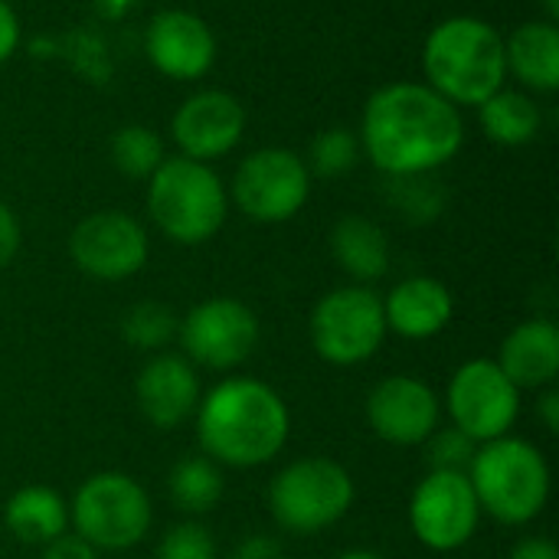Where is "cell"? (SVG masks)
<instances>
[{"instance_id":"cell-1","label":"cell","mask_w":559,"mask_h":559,"mask_svg":"<svg viewBox=\"0 0 559 559\" xmlns=\"http://www.w3.org/2000/svg\"><path fill=\"white\" fill-rule=\"evenodd\" d=\"M465 141L462 115L423 82H393L370 95L360 121V151L386 177L432 174Z\"/></svg>"},{"instance_id":"cell-2","label":"cell","mask_w":559,"mask_h":559,"mask_svg":"<svg viewBox=\"0 0 559 559\" xmlns=\"http://www.w3.org/2000/svg\"><path fill=\"white\" fill-rule=\"evenodd\" d=\"M200 452L219 468H262L282 455L292 436L285 396L259 377H223L193 413Z\"/></svg>"},{"instance_id":"cell-3","label":"cell","mask_w":559,"mask_h":559,"mask_svg":"<svg viewBox=\"0 0 559 559\" xmlns=\"http://www.w3.org/2000/svg\"><path fill=\"white\" fill-rule=\"evenodd\" d=\"M423 69L429 88L439 92L445 102H452L455 108H478L498 88H504V36L481 16H449L429 33Z\"/></svg>"},{"instance_id":"cell-4","label":"cell","mask_w":559,"mask_h":559,"mask_svg":"<svg viewBox=\"0 0 559 559\" xmlns=\"http://www.w3.org/2000/svg\"><path fill=\"white\" fill-rule=\"evenodd\" d=\"M465 475L478 498L481 518H491L504 527H524L550 504V462L521 436H501L478 445Z\"/></svg>"},{"instance_id":"cell-5","label":"cell","mask_w":559,"mask_h":559,"mask_svg":"<svg viewBox=\"0 0 559 559\" xmlns=\"http://www.w3.org/2000/svg\"><path fill=\"white\" fill-rule=\"evenodd\" d=\"M147 213L170 242L200 246L223 229L229 193L210 164L164 157L147 180Z\"/></svg>"},{"instance_id":"cell-6","label":"cell","mask_w":559,"mask_h":559,"mask_svg":"<svg viewBox=\"0 0 559 559\" xmlns=\"http://www.w3.org/2000/svg\"><path fill=\"white\" fill-rule=\"evenodd\" d=\"M265 501L278 531L292 537H318L350 514L357 485L341 462L305 455L288 462L272 478Z\"/></svg>"},{"instance_id":"cell-7","label":"cell","mask_w":559,"mask_h":559,"mask_svg":"<svg viewBox=\"0 0 559 559\" xmlns=\"http://www.w3.org/2000/svg\"><path fill=\"white\" fill-rule=\"evenodd\" d=\"M151 527V495L128 472H95L69 501V531L98 554H128L147 540Z\"/></svg>"},{"instance_id":"cell-8","label":"cell","mask_w":559,"mask_h":559,"mask_svg":"<svg viewBox=\"0 0 559 559\" xmlns=\"http://www.w3.org/2000/svg\"><path fill=\"white\" fill-rule=\"evenodd\" d=\"M314 354L331 367H360L373 360L386 341L383 298L370 285H344L328 292L308 321Z\"/></svg>"},{"instance_id":"cell-9","label":"cell","mask_w":559,"mask_h":559,"mask_svg":"<svg viewBox=\"0 0 559 559\" xmlns=\"http://www.w3.org/2000/svg\"><path fill=\"white\" fill-rule=\"evenodd\" d=\"M262 328L255 311L229 295L206 298L193 305L177 328L180 354L197 370L233 373L239 370L259 347Z\"/></svg>"},{"instance_id":"cell-10","label":"cell","mask_w":559,"mask_h":559,"mask_svg":"<svg viewBox=\"0 0 559 559\" xmlns=\"http://www.w3.org/2000/svg\"><path fill=\"white\" fill-rule=\"evenodd\" d=\"M521 396L524 393L504 377L495 360L475 357L449 377L442 413L455 429L485 445L491 439L511 436L521 419Z\"/></svg>"},{"instance_id":"cell-11","label":"cell","mask_w":559,"mask_h":559,"mask_svg":"<svg viewBox=\"0 0 559 559\" xmlns=\"http://www.w3.org/2000/svg\"><path fill=\"white\" fill-rule=\"evenodd\" d=\"M481 508L465 472H429L409 498V531L432 554H455L475 540Z\"/></svg>"},{"instance_id":"cell-12","label":"cell","mask_w":559,"mask_h":559,"mask_svg":"<svg viewBox=\"0 0 559 559\" xmlns=\"http://www.w3.org/2000/svg\"><path fill=\"white\" fill-rule=\"evenodd\" d=\"M311 193L308 164L288 147L249 154L233 177V203L255 223H285L298 216Z\"/></svg>"},{"instance_id":"cell-13","label":"cell","mask_w":559,"mask_h":559,"mask_svg":"<svg viewBox=\"0 0 559 559\" xmlns=\"http://www.w3.org/2000/svg\"><path fill=\"white\" fill-rule=\"evenodd\" d=\"M151 242L144 226L121 213L102 210L75 223L69 236V255L75 269L95 282H124L138 275L147 262Z\"/></svg>"},{"instance_id":"cell-14","label":"cell","mask_w":559,"mask_h":559,"mask_svg":"<svg viewBox=\"0 0 559 559\" xmlns=\"http://www.w3.org/2000/svg\"><path fill=\"white\" fill-rule=\"evenodd\" d=\"M364 416L380 442L396 449H416L439 429L442 396L413 373H393L370 390Z\"/></svg>"},{"instance_id":"cell-15","label":"cell","mask_w":559,"mask_h":559,"mask_svg":"<svg viewBox=\"0 0 559 559\" xmlns=\"http://www.w3.org/2000/svg\"><path fill=\"white\" fill-rule=\"evenodd\" d=\"M203 386L200 370L174 350L151 354L134 377V403L151 429L174 432L193 419Z\"/></svg>"},{"instance_id":"cell-16","label":"cell","mask_w":559,"mask_h":559,"mask_svg":"<svg viewBox=\"0 0 559 559\" xmlns=\"http://www.w3.org/2000/svg\"><path fill=\"white\" fill-rule=\"evenodd\" d=\"M174 141L180 157L210 164L229 154L246 134V108L236 95L206 88L190 95L174 115Z\"/></svg>"},{"instance_id":"cell-17","label":"cell","mask_w":559,"mask_h":559,"mask_svg":"<svg viewBox=\"0 0 559 559\" xmlns=\"http://www.w3.org/2000/svg\"><path fill=\"white\" fill-rule=\"evenodd\" d=\"M144 49L154 69L177 82L206 75L216 59L213 29L190 10H160L147 23Z\"/></svg>"},{"instance_id":"cell-18","label":"cell","mask_w":559,"mask_h":559,"mask_svg":"<svg viewBox=\"0 0 559 559\" xmlns=\"http://www.w3.org/2000/svg\"><path fill=\"white\" fill-rule=\"evenodd\" d=\"M386 331L403 341H432L455 318V298L445 282L429 275L403 278L383 298Z\"/></svg>"},{"instance_id":"cell-19","label":"cell","mask_w":559,"mask_h":559,"mask_svg":"<svg viewBox=\"0 0 559 559\" xmlns=\"http://www.w3.org/2000/svg\"><path fill=\"white\" fill-rule=\"evenodd\" d=\"M495 364L521 393H540L557 386L559 377V328L550 318L521 321L498 347Z\"/></svg>"},{"instance_id":"cell-20","label":"cell","mask_w":559,"mask_h":559,"mask_svg":"<svg viewBox=\"0 0 559 559\" xmlns=\"http://www.w3.org/2000/svg\"><path fill=\"white\" fill-rule=\"evenodd\" d=\"M3 527L23 547H46L69 531V501L49 485H26L7 498Z\"/></svg>"},{"instance_id":"cell-21","label":"cell","mask_w":559,"mask_h":559,"mask_svg":"<svg viewBox=\"0 0 559 559\" xmlns=\"http://www.w3.org/2000/svg\"><path fill=\"white\" fill-rule=\"evenodd\" d=\"M331 252L354 285H373L390 272V239L367 216H341L331 229Z\"/></svg>"},{"instance_id":"cell-22","label":"cell","mask_w":559,"mask_h":559,"mask_svg":"<svg viewBox=\"0 0 559 559\" xmlns=\"http://www.w3.org/2000/svg\"><path fill=\"white\" fill-rule=\"evenodd\" d=\"M508 69L537 92L559 88V29L550 20L521 23L504 43Z\"/></svg>"},{"instance_id":"cell-23","label":"cell","mask_w":559,"mask_h":559,"mask_svg":"<svg viewBox=\"0 0 559 559\" xmlns=\"http://www.w3.org/2000/svg\"><path fill=\"white\" fill-rule=\"evenodd\" d=\"M223 495H226V475L203 452L200 455H183L167 472V498L187 518L200 521L203 514H210L223 501Z\"/></svg>"},{"instance_id":"cell-24","label":"cell","mask_w":559,"mask_h":559,"mask_svg":"<svg viewBox=\"0 0 559 559\" xmlns=\"http://www.w3.org/2000/svg\"><path fill=\"white\" fill-rule=\"evenodd\" d=\"M478 118L485 134L495 144L521 147L537 138L540 131V108L531 95L514 88H498L488 102L478 105Z\"/></svg>"},{"instance_id":"cell-25","label":"cell","mask_w":559,"mask_h":559,"mask_svg":"<svg viewBox=\"0 0 559 559\" xmlns=\"http://www.w3.org/2000/svg\"><path fill=\"white\" fill-rule=\"evenodd\" d=\"M177 328H180V318L164 301H138L121 314V324H118L121 341L147 357L167 350L177 341Z\"/></svg>"},{"instance_id":"cell-26","label":"cell","mask_w":559,"mask_h":559,"mask_svg":"<svg viewBox=\"0 0 559 559\" xmlns=\"http://www.w3.org/2000/svg\"><path fill=\"white\" fill-rule=\"evenodd\" d=\"M164 141L157 131L144 124H124L111 138V164L131 180H151V174L164 164Z\"/></svg>"},{"instance_id":"cell-27","label":"cell","mask_w":559,"mask_h":559,"mask_svg":"<svg viewBox=\"0 0 559 559\" xmlns=\"http://www.w3.org/2000/svg\"><path fill=\"white\" fill-rule=\"evenodd\" d=\"M390 203L409 223H432L445 206V190L429 180V174L416 177H390Z\"/></svg>"},{"instance_id":"cell-28","label":"cell","mask_w":559,"mask_h":559,"mask_svg":"<svg viewBox=\"0 0 559 559\" xmlns=\"http://www.w3.org/2000/svg\"><path fill=\"white\" fill-rule=\"evenodd\" d=\"M154 559H219V547L203 521L187 518L157 540Z\"/></svg>"},{"instance_id":"cell-29","label":"cell","mask_w":559,"mask_h":559,"mask_svg":"<svg viewBox=\"0 0 559 559\" xmlns=\"http://www.w3.org/2000/svg\"><path fill=\"white\" fill-rule=\"evenodd\" d=\"M360 157V141L344 131V128H331V131H321L314 141H311V174L318 177H341L347 174Z\"/></svg>"},{"instance_id":"cell-30","label":"cell","mask_w":559,"mask_h":559,"mask_svg":"<svg viewBox=\"0 0 559 559\" xmlns=\"http://www.w3.org/2000/svg\"><path fill=\"white\" fill-rule=\"evenodd\" d=\"M426 462H429V472H468L475 452H478V442L468 439L462 429L455 426H439L426 442Z\"/></svg>"},{"instance_id":"cell-31","label":"cell","mask_w":559,"mask_h":559,"mask_svg":"<svg viewBox=\"0 0 559 559\" xmlns=\"http://www.w3.org/2000/svg\"><path fill=\"white\" fill-rule=\"evenodd\" d=\"M102 554L92 547V544H85L79 534H72V531H66V534H59L56 540H49L46 547H39V559H98Z\"/></svg>"},{"instance_id":"cell-32","label":"cell","mask_w":559,"mask_h":559,"mask_svg":"<svg viewBox=\"0 0 559 559\" xmlns=\"http://www.w3.org/2000/svg\"><path fill=\"white\" fill-rule=\"evenodd\" d=\"M229 559H285V547L272 534H249L233 547Z\"/></svg>"},{"instance_id":"cell-33","label":"cell","mask_w":559,"mask_h":559,"mask_svg":"<svg viewBox=\"0 0 559 559\" xmlns=\"http://www.w3.org/2000/svg\"><path fill=\"white\" fill-rule=\"evenodd\" d=\"M20 246H23L20 219H16V213L0 200V269H7V265L16 259Z\"/></svg>"},{"instance_id":"cell-34","label":"cell","mask_w":559,"mask_h":559,"mask_svg":"<svg viewBox=\"0 0 559 559\" xmlns=\"http://www.w3.org/2000/svg\"><path fill=\"white\" fill-rule=\"evenodd\" d=\"M20 46V20L7 0H0V62H7Z\"/></svg>"},{"instance_id":"cell-35","label":"cell","mask_w":559,"mask_h":559,"mask_svg":"<svg viewBox=\"0 0 559 559\" xmlns=\"http://www.w3.org/2000/svg\"><path fill=\"white\" fill-rule=\"evenodd\" d=\"M511 559H559V547L550 537H521L511 547Z\"/></svg>"},{"instance_id":"cell-36","label":"cell","mask_w":559,"mask_h":559,"mask_svg":"<svg viewBox=\"0 0 559 559\" xmlns=\"http://www.w3.org/2000/svg\"><path fill=\"white\" fill-rule=\"evenodd\" d=\"M537 419H540V426H544L550 436H557L559 432V390L557 386H547V390H540V393H537Z\"/></svg>"},{"instance_id":"cell-37","label":"cell","mask_w":559,"mask_h":559,"mask_svg":"<svg viewBox=\"0 0 559 559\" xmlns=\"http://www.w3.org/2000/svg\"><path fill=\"white\" fill-rule=\"evenodd\" d=\"M337 559H383L380 554H373V550H347V554H341Z\"/></svg>"},{"instance_id":"cell-38","label":"cell","mask_w":559,"mask_h":559,"mask_svg":"<svg viewBox=\"0 0 559 559\" xmlns=\"http://www.w3.org/2000/svg\"><path fill=\"white\" fill-rule=\"evenodd\" d=\"M544 3H547V20H550V23H557V20H559V0H544Z\"/></svg>"}]
</instances>
